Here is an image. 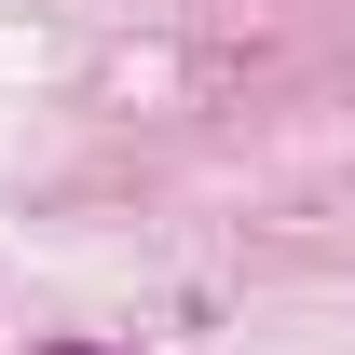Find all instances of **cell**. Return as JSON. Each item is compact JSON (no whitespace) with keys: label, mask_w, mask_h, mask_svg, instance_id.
<instances>
[{"label":"cell","mask_w":355,"mask_h":355,"mask_svg":"<svg viewBox=\"0 0 355 355\" xmlns=\"http://www.w3.org/2000/svg\"><path fill=\"white\" fill-rule=\"evenodd\" d=\"M42 355H110V342H42Z\"/></svg>","instance_id":"obj_1"}]
</instances>
